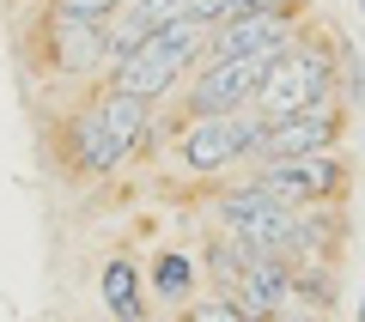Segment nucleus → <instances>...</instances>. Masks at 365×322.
I'll return each mask as SVG.
<instances>
[{"label": "nucleus", "instance_id": "1", "mask_svg": "<svg viewBox=\"0 0 365 322\" xmlns=\"http://www.w3.org/2000/svg\"><path fill=\"white\" fill-rule=\"evenodd\" d=\"M146 122H153V103L128 98V91H104V98L79 103L67 116V165L79 177H110L146 140Z\"/></svg>", "mask_w": 365, "mask_h": 322}, {"label": "nucleus", "instance_id": "2", "mask_svg": "<svg viewBox=\"0 0 365 322\" xmlns=\"http://www.w3.org/2000/svg\"><path fill=\"white\" fill-rule=\"evenodd\" d=\"M207 43H213V25H201V19H177V25L153 31L140 49L116 55V67H110V91H128V98L158 103L189 67L207 61Z\"/></svg>", "mask_w": 365, "mask_h": 322}, {"label": "nucleus", "instance_id": "3", "mask_svg": "<svg viewBox=\"0 0 365 322\" xmlns=\"http://www.w3.org/2000/svg\"><path fill=\"white\" fill-rule=\"evenodd\" d=\"M335 43H287V49L268 61V79H262L256 91V110L268 122H287L299 116V110H311V103L335 98Z\"/></svg>", "mask_w": 365, "mask_h": 322}, {"label": "nucleus", "instance_id": "4", "mask_svg": "<svg viewBox=\"0 0 365 322\" xmlns=\"http://www.w3.org/2000/svg\"><path fill=\"white\" fill-rule=\"evenodd\" d=\"M268 61L274 55H207L189 85V116H237L250 110L268 79Z\"/></svg>", "mask_w": 365, "mask_h": 322}, {"label": "nucleus", "instance_id": "5", "mask_svg": "<svg viewBox=\"0 0 365 322\" xmlns=\"http://www.w3.org/2000/svg\"><path fill=\"white\" fill-rule=\"evenodd\" d=\"M250 182H256L262 194H274V201H287V207H317V201H329V194L347 189V158H335V152L274 158V165H262Z\"/></svg>", "mask_w": 365, "mask_h": 322}, {"label": "nucleus", "instance_id": "6", "mask_svg": "<svg viewBox=\"0 0 365 322\" xmlns=\"http://www.w3.org/2000/svg\"><path fill=\"white\" fill-rule=\"evenodd\" d=\"M341 122H347V116H341V103H335V98L311 103V110H299V116H287V122H268L256 165H274V158H311V152H335Z\"/></svg>", "mask_w": 365, "mask_h": 322}, {"label": "nucleus", "instance_id": "7", "mask_svg": "<svg viewBox=\"0 0 365 322\" xmlns=\"http://www.w3.org/2000/svg\"><path fill=\"white\" fill-rule=\"evenodd\" d=\"M287 43H299L292 31V6H244L225 25H213L207 55H280Z\"/></svg>", "mask_w": 365, "mask_h": 322}, {"label": "nucleus", "instance_id": "8", "mask_svg": "<svg viewBox=\"0 0 365 322\" xmlns=\"http://www.w3.org/2000/svg\"><path fill=\"white\" fill-rule=\"evenodd\" d=\"M177 158H182V170H195V177H220L225 165L250 158V146H244V134H237L232 116H195L182 128V140H177Z\"/></svg>", "mask_w": 365, "mask_h": 322}, {"label": "nucleus", "instance_id": "9", "mask_svg": "<svg viewBox=\"0 0 365 322\" xmlns=\"http://www.w3.org/2000/svg\"><path fill=\"white\" fill-rule=\"evenodd\" d=\"M49 61L61 67V73H91V67H116V55H110L104 25L49 13Z\"/></svg>", "mask_w": 365, "mask_h": 322}, {"label": "nucleus", "instance_id": "10", "mask_svg": "<svg viewBox=\"0 0 365 322\" xmlns=\"http://www.w3.org/2000/svg\"><path fill=\"white\" fill-rule=\"evenodd\" d=\"M177 19H189V0H128L116 19L104 25V37H110V55H128V49H140L153 31H165V25H177Z\"/></svg>", "mask_w": 365, "mask_h": 322}, {"label": "nucleus", "instance_id": "11", "mask_svg": "<svg viewBox=\"0 0 365 322\" xmlns=\"http://www.w3.org/2000/svg\"><path fill=\"white\" fill-rule=\"evenodd\" d=\"M98 292H104L110 316L116 322H140V268L134 261H104V280H98Z\"/></svg>", "mask_w": 365, "mask_h": 322}, {"label": "nucleus", "instance_id": "12", "mask_svg": "<svg viewBox=\"0 0 365 322\" xmlns=\"http://www.w3.org/2000/svg\"><path fill=\"white\" fill-rule=\"evenodd\" d=\"M153 292L165 304H189L195 298V256H182V249H165L153 261Z\"/></svg>", "mask_w": 365, "mask_h": 322}, {"label": "nucleus", "instance_id": "13", "mask_svg": "<svg viewBox=\"0 0 365 322\" xmlns=\"http://www.w3.org/2000/svg\"><path fill=\"white\" fill-rule=\"evenodd\" d=\"M128 0H49V13H67V19H91V25H110Z\"/></svg>", "mask_w": 365, "mask_h": 322}, {"label": "nucleus", "instance_id": "14", "mask_svg": "<svg viewBox=\"0 0 365 322\" xmlns=\"http://www.w3.org/2000/svg\"><path fill=\"white\" fill-rule=\"evenodd\" d=\"M189 322H268V316H250V310L232 304V298H207V304L189 310Z\"/></svg>", "mask_w": 365, "mask_h": 322}, {"label": "nucleus", "instance_id": "15", "mask_svg": "<svg viewBox=\"0 0 365 322\" xmlns=\"http://www.w3.org/2000/svg\"><path fill=\"white\" fill-rule=\"evenodd\" d=\"M341 85H347V103H365V73H359V49L341 43Z\"/></svg>", "mask_w": 365, "mask_h": 322}, {"label": "nucleus", "instance_id": "16", "mask_svg": "<svg viewBox=\"0 0 365 322\" xmlns=\"http://www.w3.org/2000/svg\"><path fill=\"white\" fill-rule=\"evenodd\" d=\"M237 6H244V0H189V19H201V25H225Z\"/></svg>", "mask_w": 365, "mask_h": 322}, {"label": "nucleus", "instance_id": "17", "mask_svg": "<svg viewBox=\"0 0 365 322\" xmlns=\"http://www.w3.org/2000/svg\"><path fill=\"white\" fill-rule=\"evenodd\" d=\"M244 6H292V0H244ZM244 6H237V13H244Z\"/></svg>", "mask_w": 365, "mask_h": 322}, {"label": "nucleus", "instance_id": "18", "mask_svg": "<svg viewBox=\"0 0 365 322\" xmlns=\"http://www.w3.org/2000/svg\"><path fill=\"white\" fill-rule=\"evenodd\" d=\"M359 322H365V298H359Z\"/></svg>", "mask_w": 365, "mask_h": 322}, {"label": "nucleus", "instance_id": "19", "mask_svg": "<svg viewBox=\"0 0 365 322\" xmlns=\"http://www.w3.org/2000/svg\"><path fill=\"white\" fill-rule=\"evenodd\" d=\"M359 13H365V0H359Z\"/></svg>", "mask_w": 365, "mask_h": 322}]
</instances>
